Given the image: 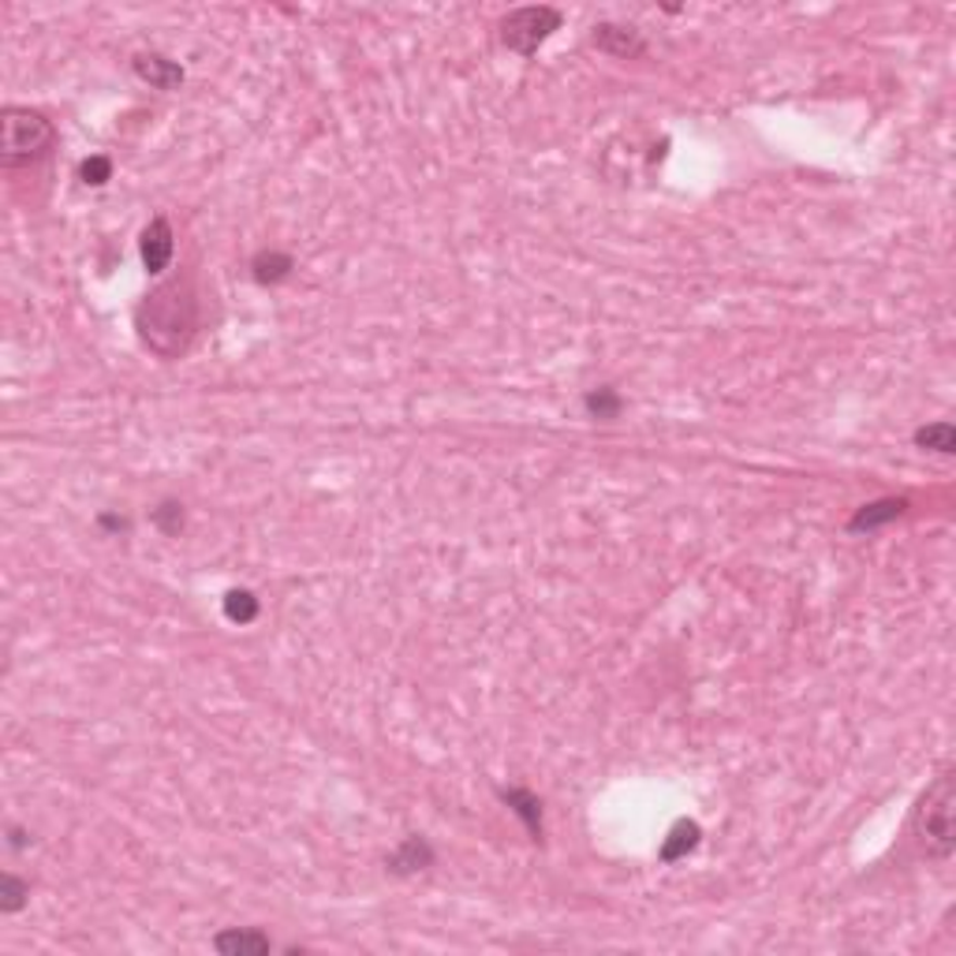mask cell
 Segmentation results:
<instances>
[{"label":"cell","mask_w":956,"mask_h":956,"mask_svg":"<svg viewBox=\"0 0 956 956\" xmlns=\"http://www.w3.org/2000/svg\"><path fill=\"white\" fill-rule=\"evenodd\" d=\"M139 341L161 359H180L191 348L199 329V299L188 281H168L154 288L135 310Z\"/></svg>","instance_id":"1"},{"label":"cell","mask_w":956,"mask_h":956,"mask_svg":"<svg viewBox=\"0 0 956 956\" xmlns=\"http://www.w3.org/2000/svg\"><path fill=\"white\" fill-rule=\"evenodd\" d=\"M912 833L927 859L945 863L956 849V774L949 766L927 785L912 811Z\"/></svg>","instance_id":"2"},{"label":"cell","mask_w":956,"mask_h":956,"mask_svg":"<svg viewBox=\"0 0 956 956\" xmlns=\"http://www.w3.org/2000/svg\"><path fill=\"white\" fill-rule=\"evenodd\" d=\"M56 146V128L46 113L27 105H4L0 113V165L23 168L34 165Z\"/></svg>","instance_id":"3"},{"label":"cell","mask_w":956,"mask_h":956,"mask_svg":"<svg viewBox=\"0 0 956 956\" xmlns=\"http://www.w3.org/2000/svg\"><path fill=\"white\" fill-rule=\"evenodd\" d=\"M564 15L549 4H527V8H515L501 20V46L509 49L515 56H535L538 49L561 30Z\"/></svg>","instance_id":"4"},{"label":"cell","mask_w":956,"mask_h":956,"mask_svg":"<svg viewBox=\"0 0 956 956\" xmlns=\"http://www.w3.org/2000/svg\"><path fill=\"white\" fill-rule=\"evenodd\" d=\"M590 41H595L598 53L616 56V61H639V56H647V38H642V30L628 27V23H598V27L590 30Z\"/></svg>","instance_id":"5"},{"label":"cell","mask_w":956,"mask_h":956,"mask_svg":"<svg viewBox=\"0 0 956 956\" xmlns=\"http://www.w3.org/2000/svg\"><path fill=\"white\" fill-rule=\"evenodd\" d=\"M139 255H142L146 273H165L168 269V262H173V255H176V235H173V225H168L165 217H154V221L142 228Z\"/></svg>","instance_id":"6"},{"label":"cell","mask_w":956,"mask_h":956,"mask_svg":"<svg viewBox=\"0 0 956 956\" xmlns=\"http://www.w3.org/2000/svg\"><path fill=\"white\" fill-rule=\"evenodd\" d=\"M434 859L437 856H434V849H430L426 837L411 833V837H404L393 852H388L385 867H388V875H396V878H415V875H422V870L434 867Z\"/></svg>","instance_id":"7"},{"label":"cell","mask_w":956,"mask_h":956,"mask_svg":"<svg viewBox=\"0 0 956 956\" xmlns=\"http://www.w3.org/2000/svg\"><path fill=\"white\" fill-rule=\"evenodd\" d=\"M497 800L505 803V807L512 811L515 818L523 823V829L531 833V841L543 844L546 837V823H543V800L535 796L531 789H523V785H501L497 789Z\"/></svg>","instance_id":"8"},{"label":"cell","mask_w":956,"mask_h":956,"mask_svg":"<svg viewBox=\"0 0 956 956\" xmlns=\"http://www.w3.org/2000/svg\"><path fill=\"white\" fill-rule=\"evenodd\" d=\"M908 509H912L908 497H878V501L859 505V509L852 512V520H849V535H870V531L901 520Z\"/></svg>","instance_id":"9"},{"label":"cell","mask_w":956,"mask_h":956,"mask_svg":"<svg viewBox=\"0 0 956 956\" xmlns=\"http://www.w3.org/2000/svg\"><path fill=\"white\" fill-rule=\"evenodd\" d=\"M131 67H135V75L154 90H180L183 79H188V72H183L176 61H168L165 53H135Z\"/></svg>","instance_id":"10"},{"label":"cell","mask_w":956,"mask_h":956,"mask_svg":"<svg viewBox=\"0 0 956 956\" xmlns=\"http://www.w3.org/2000/svg\"><path fill=\"white\" fill-rule=\"evenodd\" d=\"M214 949L221 956H266L273 949V942L255 927H228L221 934H214Z\"/></svg>","instance_id":"11"},{"label":"cell","mask_w":956,"mask_h":956,"mask_svg":"<svg viewBox=\"0 0 956 956\" xmlns=\"http://www.w3.org/2000/svg\"><path fill=\"white\" fill-rule=\"evenodd\" d=\"M292 273H295V258L288 255V251L266 247V251H258V255L251 258V277H255L262 288L284 284Z\"/></svg>","instance_id":"12"},{"label":"cell","mask_w":956,"mask_h":956,"mask_svg":"<svg viewBox=\"0 0 956 956\" xmlns=\"http://www.w3.org/2000/svg\"><path fill=\"white\" fill-rule=\"evenodd\" d=\"M699 841H702V826L691 823V818H680V823H673V829L665 833L662 849H658V859H662V863L688 859L691 852L699 849Z\"/></svg>","instance_id":"13"},{"label":"cell","mask_w":956,"mask_h":956,"mask_svg":"<svg viewBox=\"0 0 956 956\" xmlns=\"http://www.w3.org/2000/svg\"><path fill=\"white\" fill-rule=\"evenodd\" d=\"M583 411L598 422H613V419H621V411H624V396L616 393L613 385H598L583 396Z\"/></svg>","instance_id":"14"},{"label":"cell","mask_w":956,"mask_h":956,"mask_svg":"<svg viewBox=\"0 0 956 956\" xmlns=\"http://www.w3.org/2000/svg\"><path fill=\"white\" fill-rule=\"evenodd\" d=\"M912 442L923 448V452L953 456L956 452V426L953 422H927V426H919L916 434H912Z\"/></svg>","instance_id":"15"},{"label":"cell","mask_w":956,"mask_h":956,"mask_svg":"<svg viewBox=\"0 0 956 956\" xmlns=\"http://www.w3.org/2000/svg\"><path fill=\"white\" fill-rule=\"evenodd\" d=\"M221 609H225V616L232 624H255L258 621V613H262V602L255 598V590H247V587H232L228 590V595L221 598Z\"/></svg>","instance_id":"16"},{"label":"cell","mask_w":956,"mask_h":956,"mask_svg":"<svg viewBox=\"0 0 956 956\" xmlns=\"http://www.w3.org/2000/svg\"><path fill=\"white\" fill-rule=\"evenodd\" d=\"M27 896H30V882H23L12 870L0 875V912H4V916H15V912L27 908Z\"/></svg>","instance_id":"17"},{"label":"cell","mask_w":956,"mask_h":956,"mask_svg":"<svg viewBox=\"0 0 956 956\" xmlns=\"http://www.w3.org/2000/svg\"><path fill=\"white\" fill-rule=\"evenodd\" d=\"M150 520H154V527L161 531V535L176 538L183 531V523H188V512H183V505L176 501V497H165V501L150 512Z\"/></svg>","instance_id":"18"},{"label":"cell","mask_w":956,"mask_h":956,"mask_svg":"<svg viewBox=\"0 0 956 956\" xmlns=\"http://www.w3.org/2000/svg\"><path fill=\"white\" fill-rule=\"evenodd\" d=\"M79 180L87 183V188H105V183L113 180V157H105V154L87 157L79 165Z\"/></svg>","instance_id":"19"},{"label":"cell","mask_w":956,"mask_h":956,"mask_svg":"<svg viewBox=\"0 0 956 956\" xmlns=\"http://www.w3.org/2000/svg\"><path fill=\"white\" fill-rule=\"evenodd\" d=\"M98 527L101 531H113V535H120V531H128V520H124V515L105 512V515H98Z\"/></svg>","instance_id":"20"},{"label":"cell","mask_w":956,"mask_h":956,"mask_svg":"<svg viewBox=\"0 0 956 956\" xmlns=\"http://www.w3.org/2000/svg\"><path fill=\"white\" fill-rule=\"evenodd\" d=\"M27 829H20V826H12L8 829V844H12V849H27Z\"/></svg>","instance_id":"21"}]
</instances>
